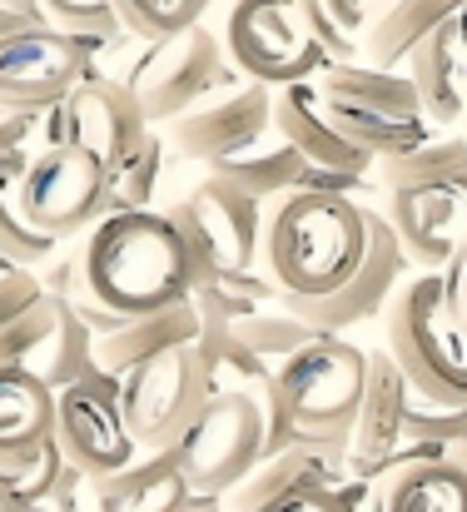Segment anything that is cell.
<instances>
[{"label": "cell", "mask_w": 467, "mask_h": 512, "mask_svg": "<svg viewBox=\"0 0 467 512\" xmlns=\"http://www.w3.org/2000/svg\"><path fill=\"white\" fill-rule=\"evenodd\" d=\"M368 209L348 194L294 189L269 204L264 269L284 299H333L368 259Z\"/></svg>", "instance_id": "6da1fadb"}, {"label": "cell", "mask_w": 467, "mask_h": 512, "mask_svg": "<svg viewBox=\"0 0 467 512\" xmlns=\"http://www.w3.org/2000/svg\"><path fill=\"white\" fill-rule=\"evenodd\" d=\"M85 284L90 299L120 319L164 314L174 304H189L199 269L179 234V224L155 214H110L85 239Z\"/></svg>", "instance_id": "7a4b0ae2"}, {"label": "cell", "mask_w": 467, "mask_h": 512, "mask_svg": "<svg viewBox=\"0 0 467 512\" xmlns=\"http://www.w3.org/2000/svg\"><path fill=\"white\" fill-rule=\"evenodd\" d=\"M383 343L428 403L467 408V329L448 314L443 274H413L383 314Z\"/></svg>", "instance_id": "3957f363"}, {"label": "cell", "mask_w": 467, "mask_h": 512, "mask_svg": "<svg viewBox=\"0 0 467 512\" xmlns=\"http://www.w3.org/2000/svg\"><path fill=\"white\" fill-rule=\"evenodd\" d=\"M318 95L338 135L373 160H393L433 140L408 75H388L373 65H333L318 75Z\"/></svg>", "instance_id": "277c9868"}, {"label": "cell", "mask_w": 467, "mask_h": 512, "mask_svg": "<svg viewBox=\"0 0 467 512\" xmlns=\"http://www.w3.org/2000/svg\"><path fill=\"white\" fill-rule=\"evenodd\" d=\"M274 373H279L284 408L294 418V438L309 448L348 453L368 393V353L348 339H318Z\"/></svg>", "instance_id": "5b68a950"}, {"label": "cell", "mask_w": 467, "mask_h": 512, "mask_svg": "<svg viewBox=\"0 0 467 512\" xmlns=\"http://www.w3.org/2000/svg\"><path fill=\"white\" fill-rule=\"evenodd\" d=\"M120 80L140 100L150 130H169L174 120L194 115L199 105L214 100V90L244 85L229 50H224V35H214L209 25H194V30L174 35V40L140 45V55L125 65Z\"/></svg>", "instance_id": "8992f818"}, {"label": "cell", "mask_w": 467, "mask_h": 512, "mask_svg": "<svg viewBox=\"0 0 467 512\" xmlns=\"http://www.w3.org/2000/svg\"><path fill=\"white\" fill-rule=\"evenodd\" d=\"M224 50L244 80L269 90L309 85L323 70H333L299 0H234L224 15Z\"/></svg>", "instance_id": "52a82bcc"}, {"label": "cell", "mask_w": 467, "mask_h": 512, "mask_svg": "<svg viewBox=\"0 0 467 512\" xmlns=\"http://www.w3.org/2000/svg\"><path fill=\"white\" fill-rule=\"evenodd\" d=\"M189 254H194V269L199 279H249L259 274V259H264V204L249 199L244 189L204 174L184 199H174L164 209Z\"/></svg>", "instance_id": "ba28073f"}, {"label": "cell", "mask_w": 467, "mask_h": 512, "mask_svg": "<svg viewBox=\"0 0 467 512\" xmlns=\"http://www.w3.org/2000/svg\"><path fill=\"white\" fill-rule=\"evenodd\" d=\"M264 448H269L264 408L249 393H214L189 423V433L174 443V458L189 488L219 503L224 493H239L259 473Z\"/></svg>", "instance_id": "9c48e42d"}, {"label": "cell", "mask_w": 467, "mask_h": 512, "mask_svg": "<svg viewBox=\"0 0 467 512\" xmlns=\"http://www.w3.org/2000/svg\"><path fill=\"white\" fill-rule=\"evenodd\" d=\"M209 398H214V383H209L199 343H179V348H164L150 363H140L125 378L120 408H125V428H130L135 448L174 453V443L189 433V423L199 418V408Z\"/></svg>", "instance_id": "30bf717a"}, {"label": "cell", "mask_w": 467, "mask_h": 512, "mask_svg": "<svg viewBox=\"0 0 467 512\" xmlns=\"http://www.w3.org/2000/svg\"><path fill=\"white\" fill-rule=\"evenodd\" d=\"M125 378L115 373H90L85 383L65 388L55 398V443L65 453V463L95 488L120 478L125 468L140 463V448L125 428V408H120Z\"/></svg>", "instance_id": "8fae6325"}, {"label": "cell", "mask_w": 467, "mask_h": 512, "mask_svg": "<svg viewBox=\"0 0 467 512\" xmlns=\"http://www.w3.org/2000/svg\"><path fill=\"white\" fill-rule=\"evenodd\" d=\"M15 194L20 214L50 234V239H75V234H95L110 219V165H100L95 155L80 150H45L30 160V174Z\"/></svg>", "instance_id": "7c38bea8"}, {"label": "cell", "mask_w": 467, "mask_h": 512, "mask_svg": "<svg viewBox=\"0 0 467 512\" xmlns=\"http://www.w3.org/2000/svg\"><path fill=\"white\" fill-rule=\"evenodd\" d=\"M145 135H150V120L140 100L130 95V85L100 70L45 115V150H80L110 170L125 165L145 145Z\"/></svg>", "instance_id": "4fadbf2b"}, {"label": "cell", "mask_w": 467, "mask_h": 512, "mask_svg": "<svg viewBox=\"0 0 467 512\" xmlns=\"http://www.w3.org/2000/svg\"><path fill=\"white\" fill-rule=\"evenodd\" d=\"M95 75V45L65 30H20L0 40V100L5 115L45 120L70 90Z\"/></svg>", "instance_id": "5bb4252c"}, {"label": "cell", "mask_w": 467, "mask_h": 512, "mask_svg": "<svg viewBox=\"0 0 467 512\" xmlns=\"http://www.w3.org/2000/svg\"><path fill=\"white\" fill-rule=\"evenodd\" d=\"M408 274H418V269H413L408 249L398 244L393 224L383 219V209H368V259L353 274V284L338 289L333 299H279V304L294 319H304L309 329L338 339V329H353V324H368V319L388 314V304L398 299Z\"/></svg>", "instance_id": "9a60e30c"}, {"label": "cell", "mask_w": 467, "mask_h": 512, "mask_svg": "<svg viewBox=\"0 0 467 512\" xmlns=\"http://www.w3.org/2000/svg\"><path fill=\"white\" fill-rule=\"evenodd\" d=\"M274 95H279V90L244 80V85L214 95L209 105H199L194 115L174 120L164 135H169V145H174L179 160L214 170V165H224V160H234V155L264 145V140L279 130V125H274Z\"/></svg>", "instance_id": "2e32d148"}, {"label": "cell", "mask_w": 467, "mask_h": 512, "mask_svg": "<svg viewBox=\"0 0 467 512\" xmlns=\"http://www.w3.org/2000/svg\"><path fill=\"white\" fill-rule=\"evenodd\" d=\"M383 219L408 249L418 274H443L467 244V174L408 184L383 194Z\"/></svg>", "instance_id": "e0dca14e"}, {"label": "cell", "mask_w": 467, "mask_h": 512, "mask_svg": "<svg viewBox=\"0 0 467 512\" xmlns=\"http://www.w3.org/2000/svg\"><path fill=\"white\" fill-rule=\"evenodd\" d=\"M373 493V512H467V473L443 443H403Z\"/></svg>", "instance_id": "ac0fdd59"}, {"label": "cell", "mask_w": 467, "mask_h": 512, "mask_svg": "<svg viewBox=\"0 0 467 512\" xmlns=\"http://www.w3.org/2000/svg\"><path fill=\"white\" fill-rule=\"evenodd\" d=\"M408 408H413V383L383 343L368 353V393H363V413H358L353 448H348V468L358 478H378V468L403 448Z\"/></svg>", "instance_id": "d6986e66"}, {"label": "cell", "mask_w": 467, "mask_h": 512, "mask_svg": "<svg viewBox=\"0 0 467 512\" xmlns=\"http://www.w3.org/2000/svg\"><path fill=\"white\" fill-rule=\"evenodd\" d=\"M274 125H279V135L309 160V170L358 174V179H368V174L378 170V160L363 155L358 145H348V140L338 135V125L328 120L323 95H318V80L289 85V90L274 95Z\"/></svg>", "instance_id": "ffe728a7"}, {"label": "cell", "mask_w": 467, "mask_h": 512, "mask_svg": "<svg viewBox=\"0 0 467 512\" xmlns=\"http://www.w3.org/2000/svg\"><path fill=\"white\" fill-rule=\"evenodd\" d=\"M95 512H209L214 498H199L174 453H145L110 483H95Z\"/></svg>", "instance_id": "44dd1931"}, {"label": "cell", "mask_w": 467, "mask_h": 512, "mask_svg": "<svg viewBox=\"0 0 467 512\" xmlns=\"http://www.w3.org/2000/svg\"><path fill=\"white\" fill-rule=\"evenodd\" d=\"M408 80L423 100V115L428 125L438 130H453L467 110V50L463 35H458V20L443 25L433 40L418 45V55L408 60Z\"/></svg>", "instance_id": "7402d4cb"}, {"label": "cell", "mask_w": 467, "mask_h": 512, "mask_svg": "<svg viewBox=\"0 0 467 512\" xmlns=\"http://www.w3.org/2000/svg\"><path fill=\"white\" fill-rule=\"evenodd\" d=\"M467 0H393L368 30H363V60L373 70L398 75V65H408L418 55L423 40H433L443 25H453L463 15Z\"/></svg>", "instance_id": "603a6c76"}, {"label": "cell", "mask_w": 467, "mask_h": 512, "mask_svg": "<svg viewBox=\"0 0 467 512\" xmlns=\"http://www.w3.org/2000/svg\"><path fill=\"white\" fill-rule=\"evenodd\" d=\"M199 339H204V319H199V309H194V299H189V304H174V309H164V314L125 319L115 334L95 339V358H100V368H105V373L130 378L140 363L159 358L164 348L199 343Z\"/></svg>", "instance_id": "cb8c5ba5"}, {"label": "cell", "mask_w": 467, "mask_h": 512, "mask_svg": "<svg viewBox=\"0 0 467 512\" xmlns=\"http://www.w3.org/2000/svg\"><path fill=\"white\" fill-rule=\"evenodd\" d=\"M348 468V453L343 448H309V443H294L289 453L259 463V473L234 493V508L239 512H259L269 503H279L284 493H299V488H343Z\"/></svg>", "instance_id": "d4e9b609"}, {"label": "cell", "mask_w": 467, "mask_h": 512, "mask_svg": "<svg viewBox=\"0 0 467 512\" xmlns=\"http://www.w3.org/2000/svg\"><path fill=\"white\" fill-rule=\"evenodd\" d=\"M5 368H25L35 373L40 383H50L55 393L85 383L90 373H100V358H95V329L80 319V309L70 299H55V329L50 339L40 343L25 363H5Z\"/></svg>", "instance_id": "484cf974"}, {"label": "cell", "mask_w": 467, "mask_h": 512, "mask_svg": "<svg viewBox=\"0 0 467 512\" xmlns=\"http://www.w3.org/2000/svg\"><path fill=\"white\" fill-rule=\"evenodd\" d=\"M214 179H224V184H234V189H244L249 199H259V204H279L284 194H294V189H304V174H309V160L274 130L264 145H254V150H244V155H234V160H224V165H214Z\"/></svg>", "instance_id": "4316f807"}, {"label": "cell", "mask_w": 467, "mask_h": 512, "mask_svg": "<svg viewBox=\"0 0 467 512\" xmlns=\"http://www.w3.org/2000/svg\"><path fill=\"white\" fill-rule=\"evenodd\" d=\"M55 388L25 368L0 363V448H35L55 438Z\"/></svg>", "instance_id": "83f0119b"}, {"label": "cell", "mask_w": 467, "mask_h": 512, "mask_svg": "<svg viewBox=\"0 0 467 512\" xmlns=\"http://www.w3.org/2000/svg\"><path fill=\"white\" fill-rule=\"evenodd\" d=\"M169 155H174L169 135L150 130L145 145L125 165L110 170V214H155V194L169 174Z\"/></svg>", "instance_id": "f1b7e54d"}, {"label": "cell", "mask_w": 467, "mask_h": 512, "mask_svg": "<svg viewBox=\"0 0 467 512\" xmlns=\"http://www.w3.org/2000/svg\"><path fill=\"white\" fill-rule=\"evenodd\" d=\"M467 174V135H438L408 155H393V160H378V194L388 189H408V184H433V179H458Z\"/></svg>", "instance_id": "f546056e"}, {"label": "cell", "mask_w": 467, "mask_h": 512, "mask_svg": "<svg viewBox=\"0 0 467 512\" xmlns=\"http://www.w3.org/2000/svg\"><path fill=\"white\" fill-rule=\"evenodd\" d=\"M65 453H60V443L50 438V443H35V448H0V493H10V498H20V503H45V498H55L60 493V483H65Z\"/></svg>", "instance_id": "4dcf8cb0"}, {"label": "cell", "mask_w": 467, "mask_h": 512, "mask_svg": "<svg viewBox=\"0 0 467 512\" xmlns=\"http://www.w3.org/2000/svg\"><path fill=\"white\" fill-rule=\"evenodd\" d=\"M234 339L244 343L254 358H264L269 368H284L294 353H304L309 343L328 339V334H318V329H309L304 319H294L289 309L284 314H254V319H244V324H234Z\"/></svg>", "instance_id": "1f68e13d"}, {"label": "cell", "mask_w": 467, "mask_h": 512, "mask_svg": "<svg viewBox=\"0 0 467 512\" xmlns=\"http://www.w3.org/2000/svg\"><path fill=\"white\" fill-rule=\"evenodd\" d=\"M125 35L155 45V40H174L184 30L199 25V15L209 10V0H115Z\"/></svg>", "instance_id": "d6a6232c"}, {"label": "cell", "mask_w": 467, "mask_h": 512, "mask_svg": "<svg viewBox=\"0 0 467 512\" xmlns=\"http://www.w3.org/2000/svg\"><path fill=\"white\" fill-rule=\"evenodd\" d=\"M45 10H50L55 30H65L95 50H110L125 40V20H120L115 0H45Z\"/></svg>", "instance_id": "836d02e7"}, {"label": "cell", "mask_w": 467, "mask_h": 512, "mask_svg": "<svg viewBox=\"0 0 467 512\" xmlns=\"http://www.w3.org/2000/svg\"><path fill=\"white\" fill-rule=\"evenodd\" d=\"M0 259L5 264H20V269H35V264H55L60 259V239L40 234L20 214L15 194H5V204H0Z\"/></svg>", "instance_id": "e575fe53"}, {"label": "cell", "mask_w": 467, "mask_h": 512, "mask_svg": "<svg viewBox=\"0 0 467 512\" xmlns=\"http://www.w3.org/2000/svg\"><path fill=\"white\" fill-rule=\"evenodd\" d=\"M467 438V408H448V403H428L413 393L408 423H403V443H463Z\"/></svg>", "instance_id": "d590c367"}, {"label": "cell", "mask_w": 467, "mask_h": 512, "mask_svg": "<svg viewBox=\"0 0 467 512\" xmlns=\"http://www.w3.org/2000/svg\"><path fill=\"white\" fill-rule=\"evenodd\" d=\"M45 304H50L45 279L35 269H20V264L0 259V324H20V319H30Z\"/></svg>", "instance_id": "8d00e7d4"}, {"label": "cell", "mask_w": 467, "mask_h": 512, "mask_svg": "<svg viewBox=\"0 0 467 512\" xmlns=\"http://www.w3.org/2000/svg\"><path fill=\"white\" fill-rule=\"evenodd\" d=\"M299 5H304V20H309L313 40L328 50V60H333V65H353V55H363V40H358V35H348V30L333 20L328 0H299Z\"/></svg>", "instance_id": "74e56055"}, {"label": "cell", "mask_w": 467, "mask_h": 512, "mask_svg": "<svg viewBox=\"0 0 467 512\" xmlns=\"http://www.w3.org/2000/svg\"><path fill=\"white\" fill-rule=\"evenodd\" d=\"M259 512H353V493L348 488H299Z\"/></svg>", "instance_id": "f35d334b"}, {"label": "cell", "mask_w": 467, "mask_h": 512, "mask_svg": "<svg viewBox=\"0 0 467 512\" xmlns=\"http://www.w3.org/2000/svg\"><path fill=\"white\" fill-rule=\"evenodd\" d=\"M0 40L20 35V30H50V10L45 0H0Z\"/></svg>", "instance_id": "ab89813d"}, {"label": "cell", "mask_w": 467, "mask_h": 512, "mask_svg": "<svg viewBox=\"0 0 467 512\" xmlns=\"http://www.w3.org/2000/svg\"><path fill=\"white\" fill-rule=\"evenodd\" d=\"M388 5H393V0H328L333 20H338L348 35H358V40H363V30H368V25H373Z\"/></svg>", "instance_id": "60d3db41"}, {"label": "cell", "mask_w": 467, "mask_h": 512, "mask_svg": "<svg viewBox=\"0 0 467 512\" xmlns=\"http://www.w3.org/2000/svg\"><path fill=\"white\" fill-rule=\"evenodd\" d=\"M443 294H448V314L467 329V244L458 249V259L443 269Z\"/></svg>", "instance_id": "b9f144b4"}, {"label": "cell", "mask_w": 467, "mask_h": 512, "mask_svg": "<svg viewBox=\"0 0 467 512\" xmlns=\"http://www.w3.org/2000/svg\"><path fill=\"white\" fill-rule=\"evenodd\" d=\"M0 512H35V508L20 503V498H10V493H0Z\"/></svg>", "instance_id": "7bdbcfd3"}, {"label": "cell", "mask_w": 467, "mask_h": 512, "mask_svg": "<svg viewBox=\"0 0 467 512\" xmlns=\"http://www.w3.org/2000/svg\"><path fill=\"white\" fill-rule=\"evenodd\" d=\"M458 35H463V50H467V5H463V15H458Z\"/></svg>", "instance_id": "ee69618b"}]
</instances>
